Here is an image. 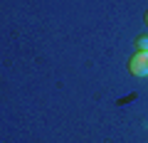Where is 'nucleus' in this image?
I'll list each match as a JSON object with an SVG mask.
<instances>
[{"mask_svg":"<svg viewBox=\"0 0 148 143\" xmlns=\"http://www.w3.org/2000/svg\"><path fill=\"white\" fill-rule=\"evenodd\" d=\"M128 69L136 77H148V52H136L128 62Z\"/></svg>","mask_w":148,"mask_h":143,"instance_id":"1","label":"nucleus"},{"mask_svg":"<svg viewBox=\"0 0 148 143\" xmlns=\"http://www.w3.org/2000/svg\"><path fill=\"white\" fill-rule=\"evenodd\" d=\"M138 52H148V37H138Z\"/></svg>","mask_w":148,"mask_h":143,"instance_id":"2","label":"nucleus"},{"mask_svg":"<svg viewBox=\"0 0 148 143\" xmlns=\"http://www.w3.org/2000/svg\"><path fill=\"white\" fill-rule=\"evenodd\" d=\"M146 25H148V12H146Z\"/></svg>","mask_w":148,"mask_h":143,"instance_id":"3","label":"nucleus"}]
</instances>
